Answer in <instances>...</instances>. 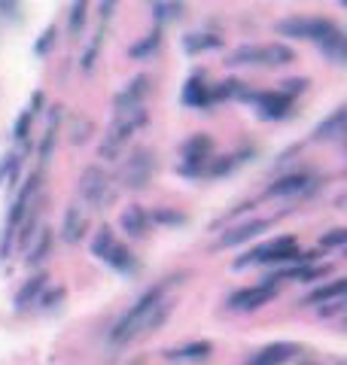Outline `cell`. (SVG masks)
Instances as JSON below:
<instances>
[{"instance_id": "5", "label": "cell", "mask_w": 347, "mask_h": 365, "mask_svg": "<svg viewBox=\"0 0 347 365\" xmlns=\"http://www.w3.org/2000/svg\"><path fill=\"white\" fill-rule=\"evenodd\" d=\"M289 259H298L296 241H293V237H277V241L253 250L247 259H238V265L244 268V265H250V262H289Z\"/></svg>"}, {"instance_id": "13", "label": "cell", "mask_w": 347, "mask_h": 365, "mask_svg": "<svg viewBox=\"0 0 347 365\" xmlns=\"http://www.w3.org/2000/svg\"><path fill=\"white\" fill-rule=\"evenodd\" d=\"M302 189H308V177L305 174H289L283 180L271 182L268 195H296V192H302Z\"/></svg>"}, {"instance_id": "15", "label": "cell", "mask_w": 347, "mask_h": 365, "mask_svg": "<svg viewBox=\"0 0 347 365\" xmlns=\"http://www.w3.org/2000/svg\"><path fill=\"white\" fill-rule=\"evenodd\" d=\"M46 280H49V277H46V274H37V277H31V280L25 283V287L19 289V295H16V304H19V307H28V304H31V302L40 295V289L46 287Z\"/></svg>"}, {"instance_id": "12", "label": "cell", "mask_w": 347, "mask_h": 365, "mask_svg": "<svg viewBox=\"0 0 347 365\" xmlns=\"http://www.w3.org/2000/svg\"><path fill=\"white\" fill-rule=\"evenodd\" d=\"M122 228L129 232L131 237H144L146 228H149V216L141 210V207H129L122 213Z\"/></svg>"}, {"instance_id": "31", "label": "cell", "mask_w": 347, "mask_h": 365, "mask_svg": "<svg viewBox=\"0 0 347 365\" xmlns=\"http://www.w3.org/2000/svg\"><path fill=\"white\" fill-rule=\"evenodd\" d=\"M344 241H347V232H344V228H335L332 235L323 237V247H338V244H344Z\"/></svg>"}, {"instance_id": "9", "label": "cell", "mask_w": 347, "mask_h": 365, "mask_svg": "<svg viewBox=\"0 0 347 365\" xmlns=\"http://www.w3.org/2000/svg\"><path fill=\"white\" fill-rule=\"evenodd\" d=\"M149 95V79L146 76H137L134 83L122 91L119 98H116V107H119V113L122 110H134V107H141V101Z\"/></svg>"}, {"instance_id": "1", "label": "cell", "mask_w": 347, "mask_h": 365, "mask_svg": "<svg viewBox=\"0 0 347 365\" xmlns=\"http://www.w3.org/2000/svg\"><path fill=\"white\" fill-rule=\"evenodd\" d=\"M165 289H168V280H165V283H159L156 289L144 292L141 299H137V304L131 307V311L113 326L110 338L122 344V341H131V338L144 335V332H156V329L165 323L168 314H171V302L165 299Z\"/></svg>"}, {"instance_id": "14", "label": "cell", "mask_w": 347, "mask_h": 365, "mask_svg": "<svg viewBox=\"0 0 347 365\" xmlns=\"http://www.w3.org/2000/svg\"><path fill=\"white\" fill-rule=\"evenodd\" d=\"M341 134H344V110H335L332 116L317 128V137H326V140H341Z\"/></svg>"}, {"instance_id": "2", "label": "cell", "mask_w": 347, "mask_h": 365, "mask_svg": "<svg viewBox=\"0 0 347 365\" xmlns=\"http://www.w3.org/2000/svg\"><path fill=\"white\" fill-rule=\"evenodd\" d=\"M146 122V113L141 107H134V110H122L119 113V119L113 122V128L107 131V140H104L101 146V158H116L122 153V146L131 140V134L141 128V125Z\"/></svg>"}, {"instance_id": "16", "label": "cell", "mask_w": 347, "mask_h": 365, "mask_svg": "<svg viewBox=\"0 0 347 365\" xmlns=\"http://www.w3.org/2000/svg\"><path fill=\"white\" fill-rule=\"evenodd\" d=\"M344 287H347V283L344 280H332L329 283V287H320L317 292H311L308 295V304H326V302H332V299H341V295H344Z\"/></svg>"}, {"instance_id": "27", "label": "cell", "mask_w": 347, "mask_h": 365, "mask_svg": "<svg viewBox=\"0 0 347 365\" xmlns=\"http://www.w3.org/2000/svg\"><path fill=\"white\" fill-rule=\"evenodd\" d=\"M153 222L180 225V222H186V216H183V213H174V210H156V213H153Z\"/></svg>"}, {"instance_id": "20", "label": "cell", "mask_w": 347, "mask_h": 365, "mask_svg": "<svg viewBox=\"0 0 347 365\" xmlns=\"http://www.w3.org/2000/svg\"><path fill=\"white\" fill-rule=\"evenodd\" d=\"M116 244V237H113V228H107V225H104L101 228V232L95 235V241H91V253H95L98 259H104V256H107V250Z\"/></svg>"}, {"instance_id": "29", "label": "cell", "mask_w": 347, "mask_h": 365, "mask_svg": "<svg viewBox=\"0 0 347 365\" xmlns=\"http://www.w3.org/2000/svg\"><path fill=\"white\" fill-rule=\"evenodd\" d=\"M101 37H104V31H98V34H95V40H91V46H89V52H86V58H83V67H86V71H91V64H95V55H98Z\"/></svg>"}, {"instance_id": "11", "label": "cell", "mask_w": 347, "mask_h": 365, "mask_svg": "<svg viewBox=\"0 0 347 365\" xmlns=\"http://www.w3.org/2000/svg\"><path fill=\"white\" fill-rule=\"evenodd\" d=\"M104 262L107 265H113L116 271H137V259H134V253L129 247H119V244H113L110 250H107V256H104Z\"/></svg>"}, {"instance_id": "34", "label": "cell", "mask_w": 347, "mask_h": 365, "mask_svg": "<svg viewBox=\"0 0 347 365\" xmlns=\"http://www.w3.org/2000/svg\"><path fill=\"white\" fill-rule=\"evenodd\" d=\"M159 16L161 19H174V16H180V6H159Z\"/></svg>"}, {"instance_id": "24", "label": "cell", "mask_w": 347, "mask_h": 365, "mask_svg": "<svg viewBox=\"0 0 347 365\" xmlns=\"http://www.w3.org/2000/svg\"><path fill=\"white\" fill-rule=\"evenodd\" d=\"M207 101V88L198 83V79H192L189 88H186V104H195V107H201Z\"/></svg>"}, {"instance_id": "23", "label": "cell", "mask_w": 347, "mask_h": 365, "mask_svg": "<svg viewBox=\"0 0 347 365\" xmlns=\"http://www.w3.org/2000/svg\"><path fill=\"white\" fill-rule=\"evenodd\" d=\"M49 247H52V235H49V232H43V235H40V241H37V247H34V250H31V256H28V259H31V265H40V262L49 256Z\"/></svg>"}, {"instance_id": "19", "label": "cell", "mask_w": 347, "mask_h": 365, "mask_svg": "<svg viewBox=\"0 0 347 365\" xmlns=\"http://www.w3.org/2000/svg\"><path fill=\"white\" fill-rule=\"evenodd\" d=\"M228 64H262V46H241L231 52Z\"/></svg>"}, {"instance_id": "35", "label": "cell", "mask_w": 347, "mask_h": 365, "mask_svg": "<svg viewBox=\"0 0 347 365\" xmlns=\"http://www.w3.org/2000/svg\"><path fill=\"white\" fill-rule=\"evenodd\" d=\"M305 86H308V79H289V83H286L289 91H302Z\"/></svg>"}, {"instance_id": "30", "label": "cell", "mask_w": 347, "mask_h": 365, "mask_svg": "<svg viewBox=\"0 0 347 365\" xmlns=\"http://www.w3.org/2000/svg\"><path fill=\"white\" fill-rule=\"evenodd\" d=\"M31 119H34V113H31V110H25V113L19 116V122H16V137H19V140H25V137H28V125H31Z\"/></svg>"}, {"instance_id": "8", "label": "cell", "mask_w": 347, "mask_h": 365, "mask_svg": "<svg viewBox=\"0 0 347 365\" xmlns=\"http://www.w3.org/2000/svg\"><path fill=\"white\" fill-rule=\"evenodd\" d=\"M86 225H89V220H86L83 207H79V204H71V207H67V213H64V225H61L64 241H67V244H76L79 237H83Z\"/></svg>"}, {"instance_id": "36", "label": "cell", "mask_w": 347, "mask_h": 365, "mask_svg": "<svg viewBox=\"0 0 347 365\" xmlns=\"http://www.w3.org/2000/svg\"><path fill=\"white\" fill-rule=\"evenodd\" d=\"M113 4H116V0H104V4H101V16H110V9H113Z\"/></svg>"}, {"instance_id": "3", "label": "cell", "mask_w": 347, "mask_h": 365, "mask_svg": "<svg viewBox=\"0 0 347 365\" xmlns=\"http://www.w3.org/2000/svg\"><path fill=\"white\" fill-rule=\"evenodd\" d=\"M79 195H83L91 207H110L119 195V189L110 182V177L104 174L101 168H89L83 177H79Z\"/></svg>"}, {"instance_id": "18", "label": "cell", "mask_w": 347, "mask_h": 365, "mask_svg": "<svg viewBox=\"0 0 347 365\" xmlns=\"http://www.w3.org/2000/svg\"><path fill=\"white\" fill-rule=\"evenodd\" d=\"M265 116H283L289 110V95H262L259 98Z\"/></svg>"}, {"instance_id": "21", "label": "cell", "mask_w": 347, "mask_h": 365, "mask_svg": "<svg viewBox=\"0 0 347 365\" xmlns=\"http://www.w3.org/2000/svg\"><path fill=\"white\" fill-rule=\"evenodd\" d=\"M86 13H89V0H74L71 9V34H79L86 25Z\"/></svg>"}, {"instance_id": "25", "label": "cell", "mask_w": 347, "mask_h": 365, "mask_svg": "<svg viewBox=\"0 0 347 365\" xmlns=\"http://www.w3.org/2000/svg\"><path fill=\"white\" fill-rule=\"evenodd\" d=\"M159 40H161V34H159V31H153V34H149V37H146L144 43H137V46H134L131 55H134V58H144V55H149V52L156 49Z\"/></svg>"}, {"instance_id": "17", "label": "cell", "mask_w": 347, "mask_h": 365, "mask_svg": "<svg viewBox=\"0 0 347 365\" xmlns=\"http://www.w3.org/2000/svg\"><path fill=\"white\" fill-rule=\"evenodd\" d=\"M293 61V49L283 43H274V46H262V64H289Z\"/></svg>"}, {"instance_id": "26", "label": "cell", "mask_w": 347, "mask_h": 365, "mask_svg": "<svg viewBox=\"0 0 347 365\" xmlns=\"http://www.w3.org/2000/svg\"><path fill=\"white\" fill-rule=\"evenodd\" d=\"M213 46H219V40H216V37H211V34H204V37H198V34H195V37H189V40H186V49H189V52L213 49Z\"/></svg>"}, {"instance_id": "7", "label": "cell", "mask_w": 347, "mask_h": 365, "mask_svg": "<svg viewBox=\"0 0 347 365\" xmlns=\"http://www.w3.org/2000/svg\"><path fill=\"white\" fill-rule=\"evenodd\" d=\"M271 225V220H253V222H244L238 228H231V232H226L223 237H219V247H235V244H244L250 241V237H256L259 232H265V228Z\"/></svg>"}, {"instance_id": "4", "label": "cell", "mask_w": 347, "mask_h": 365, "mask_svg": "<svg viewBox=\"0 0 347 365\" xmlns=\"http://www.w3.org/2000/svg\"><path fill=\"white\" fill-rule=\"evenodd\" d=\"M153 170H156V158H153V153L141 146V150H134L129 155V162L122 165L119 180H122V186H129V189H144L149 177H153Z\"/></svg>"}, {"instance_id": "10", "label": "cell", "mask_w": 347, "mask_h": 365, "mask_svg": "<svg viewBox=\"0 0 347 365\" xmlns=\"http://www.w3.org/2000/svg\"><path fill=\"white\" fill-rule=\"evenodd\" d=\"M293 344H271V347H265V350H259L256 356H253L247 365H281L283 359H289L293 356Z\"/></svg>"}, {"instance_id": "32", "label": "cell", "mask_w": 347, "mask_h": 365, "mask_svg": "<svg viewBox=\"0 0 347 365\" xmlns=\"http://www.w3.org/2000/svg\"><path fill=\"white\" fill-rule=\"evenodd\" d=\"M89 131H91V122H76L74 125V143H79V140H86V137H89Z\"/></svg>"}, {"instance_id": "33", "label": "cell", "mask_w": 347, "mask_h": 365, "mask_svg": "<svg viewBox=\"0 0 347 365\" xmlns=\"http://www.w3.org/2000/svg\"><path fill=\"white\" fill-rule=\"evenodd\" d=\"M52 40H55V28H49V31H46V34H43V40L37 43V52L43 55L46 49H49V43H52Z\"/></svg>"}, {"instance_id": "6", "label": "cell", "mask_w": 347, "mask_h": 365, "mask_svg": "<svg viewBox=\"0 0 347 365\" xmlns=\"http://www.w3.org/2000/svg\"><path fill=\"white\" fill-rule=\"evenodd\" d=\"M274 299V283H262V287H250V289H241L228 299V307L235 311H256V307L268 304Z\"/></svg>"}, {"instance_id": "28", "label": "cell", "mask_w": 347, "mask_h": 365, "mask_svg": "<svg viewBox=\"0 0 347 365\" xmlns=\"http://www.w3.org/2000/svg\"><path fill=\"white\" fill-rule=\"evenodd\" d=\"M52 140H55V122L49 125V131L43 134V146H40V162L43 165L49 162V155H52Z\"/></svg>"}, {"instance_id": "22", "label": "cell", "mask_w": 347, "mask_h": 365, "mask_svg": "<svg viewBox=\"0 0 347 365\" xmlns=\"http://www.w3.org/2000/svg\"><path fill=\"white\" fill-rule=\"evenodd\" d=\"M213 350V344L211 341H198V344H189V347H183V350H177L174 356H180V359H201V356H207V353Z\"/></svg>"}]
</instances>
